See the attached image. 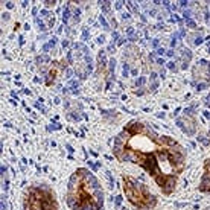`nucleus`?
Here are the masks:
<instances>
[{
	"mask_svg": "<svg viewBox=\"0 0 210 210\" xmlns=\"http://www.w3.org/2000/svg\"><path fill=\"white\" fill-rule=\"evenodd\" d=\"M123 181V192L128 201L139 210H149L157 206V198L149 192L146 184L137 181L136 178L123 175L122 177Z\"/></svg>",
	"mask_w": 210,
	"mask_h": 210,
	"instance_id": "7ed1b4c3",
	"label": "nucleus"
},
{
	"mask_svg": "<svg viewBox=\"0 0 210 210\" xmlns=\"http://www.w3.org/2000/svg\"><path fill=\"white\" fill-rule=\"evenodd\" d=\"M122 203V196H116V206H120Z\"/></svg>",
	"mask_w": 210,
	"mask_h": 210,
	"instance_id": "1a4fd4ad",
	"label": "nucleus"
},
{
	"mask_svg": "<svg viewBox=\"0 0 210 210\" xmlns=\"http://www.w3.org/2000/svg\"><path fill=\"white\" fill-rule=\"evenodd\" d=\"M186 24L190 26V28H195V21H192V20H186Z\"/></svg>",
	"mask_w": 210,
	"mask_h": 210,
	"instance_id": "6e6552de",
	"label": "nucleus"
},
{
	"mask_svg": "<svg viewBox=\"0 0 210 210\" xmlns=\"http://www.w3.org/2000/svg\"><path fill=\"white\" fill-rule=\"evenodd\" d=\"M56 64H58V63H53V64H52V69H50V72H49V75H47V81H46V84H47V85H50L52 82L56 79V76H58V73H59V70L66 67V61H61V66H59V67H58Z\"/></svg>",
	"mask_w": 210,
	"mask_h": 210,
	"instance_id": "423d86ee",
	"label": "nucleus"
},
{
	"mask_svg": "<svg viewBox=\"0 0 210 210\" xmlns=\"http://www.w3.org/2000/svg\"><path fill=\"white\" fill-rule=\"evenodd\" d=\"M44 3H46V6H47V8H50V6H53V5H55V2H44Z\"/></svg>",
	"mask_w": 210,
	"mask_h": 210,
	"instance_id": "9d476101",
	"label": "nucleus"
},
{
	"mask_svg": "<svg viewBox=\"0 0 210 210\" xmlns=\"http://www.w3.org/2000/svg\"><path fill=\"white\" fill-rule=\"evenodd\" d=\"M198 140H199V142H203L204 145H209V143H210L209 140H207V139H204V137H198Z\"/></svg>",
	"mask_w": 210,
	"mask_h": 210,
	"instance_id": "0eeeda50",
	"label": "nucleus"
},
{
	"mask_svg": "<svg viewBox=\"0 0 210 210\" xmlns=\"http://www.w3.org/2000/svg\"><path fill=\"white\" fill-rule=\"evenodd\" d=\"M101 21H102V24L105 26V28H108V24H107V21H105V20H104V17H101Z\"/></svg>",
	"mask_w": 210,
	"mask_h": 210,
	"instance_id": "9b49d317",
	"label": "nucleus"
},
{
	"mask_svg": "<svg viewBox=\"0 0 210 210\" xmlns=\"http://www.w3.org/2000/svg\"><path fill=\"white\" fill-rule=\"evenodd\" d=\"M113 154L119 161L136 163L155 180L164 195L177 186V177L186 168V149L169 136H158L139 120H131L116 136Z\"/></svg>",
	"mask_w": 210,
	"mask_h": 210,
	"instance_id": "f257e3e1",
	"label": "nucleus"
},
{
	"mask_svg": "<svg viewBox=\"0 0 210 210\" xmlns=\"http://www.w3.org/2000/svg\"><path fill=\"white\" fill-rule=\"evenodd\" d=\"M206 116H207V117L210 119V113H209V111H206Z\"/></svg>",
	"mask_w": 210,
	"mask_h": 210,
	"instance_id": "4468645a",
	"label": "nucleus"
},
{
	"mask_svg": "<svg viewBox=\"0 0 210 210\" xmlns=\"http://www.w3.org/2000/svg\"><path fill=\"white\" fill-rule=\"evenodd\" d=\"M24 210H59L56 195L49 186H31L24 192L23 198Z\"/></svg>",
	"mask_w": 210,
	"mask_h": 210,
	"instance_id": "20e7f679",
	"label": "nucleus"
},
{
	"mask_svg": "<svg viewBox=\"0 0 210 210\" xmlns=\"http://www.w3.org/2000/svg\"><path fill=\"white\" fill-rule=\"evenodd\" d=\"M196 75H201L199 79H201V78H204L207 84L210 82V64L207 63V61L201 59L199 63H198V66L193 69V76H196Z\"/></svg>",
	"mask_w": 210,
	"mask_h": 210,
	"instance_id": "39448f33",
	"label": "nucleus"
},
{
	"mask_svg": "<svg viewBox=\"0 0 210 210\" xmlns=\"http://www.w3.org/2000/svg\"><path fill=\"white\" fill-rule=\"evenodd\" d=\"M168 67H169V69H175V66H174V63H168Z\"/></svg>",
	"mask_w": 210,
	"mask_h": 210,
	"instance_id": "ddd939ff",
	"label": "nucleus"
},
{
	"mask_svg": "<svg viewBox=\"0 0 210 210\" xmlns=\"http://www.w3.org/2000/svg\"><path fill=\"white\" fill-rule=\"evenodd\" d=\"M209 52H210V47H209Z\"/></svg>",
	"mask_w": 210,
	"mask_h": 210,
	"instance_id": "2eb2a0df",
	"label": "nucleus"
},
{
	"mask_svg": "<svg viewBox=\"0 0 210 210\" xmlns=\"http://www.w3.org/2000/svg\"><path fill=\"white\" fill-rule=\"evenodd\" d=\"M143 82H145V78H140V79L137 81V84H139V85H140V84H143Z\"/></svg>",
	"mask_w": 210,
	"mask_h": 210,
	"instance_id": "f8f14e48",
	"label": "nucleus"
},
{
	"mask_svg": "<svg viewBox=\"0 0 210 210\" xmlns=\"http://www.w3.org/2000/svg\"><path fill=\"white\" fill-rule=\"evenodd\" d=\"M67 204L72 210H102L104 192L98 178L85 168L76 169L69 180Z\"/></svg>",
	"mask_w": 210,
	"mask_h": 210,
	"instance_id": "f03ea898",
	"label": "nucleus"
}]
</instances>
